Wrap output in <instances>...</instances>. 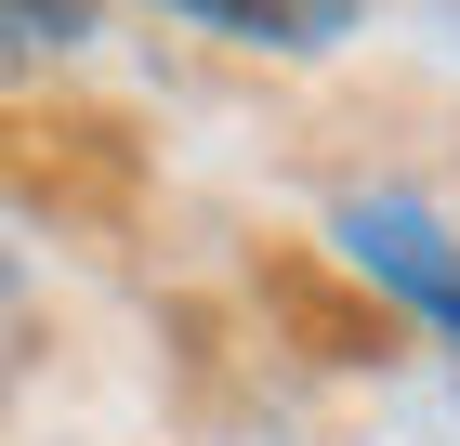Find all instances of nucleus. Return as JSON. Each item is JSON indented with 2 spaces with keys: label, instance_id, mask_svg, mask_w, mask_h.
I'll return each instance as SVG.
<instances>
[{
  "label": "nucleus",
  "instance_id": "2",
  "mask_svg": "<svg viewBox=\"0 0 460 446\" xmlns=\"http://www.w3.org/2000/svg\"><path fill=\"white\" fill-rule=\"evenodd\" d=\"M172 13H198L224 39H263V53H329L355 27V0H172Z\"/></svg>",
  "mask_w": 460,
  "mask_h": 446
},
{
  "label": "nucleus",
  "instance_id": "3",
  "mask_svg": "<svg viewBox=\"0 0 460 446\" xmlns=\"http://www.w3.org/2000/svg\"><path fill=\"white\" fill-rule=\"evenodd\" d=\"M79 39H93V0H0V66H40Z\"/></svg>",
  "mask_w": 460,
  "mask_h": 446
},
{
  "label": "nucleus",
  "instance_id": "1",
  "mask_svg": "<svg viewBox=\"0 0 460 446\" xmlns=\"http://www.w3.org/2000/svg\"><path fill=\"white\" fill-rule=\"evenodd\" d=\"M342 249L382 275L394 302H421L434 328H460V249H447V223H434V210H408V197H355V210H342Z\"/></svg>",
  "mask_w": 460,
  "mask_h": 446
}]
</instances>
